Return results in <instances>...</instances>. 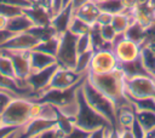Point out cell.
Listing matches in <instances>:
<instances>
[{
  "mask_svg": "<svg viewBox=\"0 0 155 138\" xmlns=\"http://www.w3.org/2000/svg\"><path fill=\"white\" fill-rule=\"evenodd\" d=\"M125 36L139 45H143L147 40H148V33H147V28L143 27L140 23H138L137 21L133 19V22L130 24V27L126 29V31L124 33Z\"/></svg>",
  "mask_w": 155,
  "mask_h": 138,
  "instance_id": "cell-20",
  "label": "cell"
},
{
  "mask_svg": "<svg viewBox=\"0 0 155 138\" xmlns=\"http://www.w3.org/2000/svg\"><path fill=\"white\" fill-rule=\"evenodd\" d=\"M56 122L57 121L54 120H47V119H41V117L30 119L27 123L22 126V137L38 138L44 131L56 125Z\"/></svg>",
  "mask_w": 155,
  "mask_h": 138,
  "instance_id": "cell-13",
  "label": "cell"
},
{
  "mask_svg": "<svg viewBox=\"0 0 155 138\" xmlns=\"http://www.w3.org/2000/svg\"><path fill=\"white\" fill-rule=\"evenodd\" d=\"M86 75L79 74L78 71L74 70V68H68V67H63V65H59L58 64V67L54 70V73H53V75L51 77L47 87L41 93H39L38 96H35L31 99L38 98L40 94H42V93H45L47 91H52V90L64 91V90H69L71 87H75L79 84L82 82V80L85 79Z\"/></svg>",
  "mask_w": 155,
  "mask_h": 138,
  "instance_id": "cell-6",
  "label": "cell"
},
{
  "mask_svg": "<svg viewBox=\"0 0 155 138\" xmlns=\"http://www.w3.org/2000/svg\"><path fill=\"white\" fill-rule=\"evenodd\" d=\"M1 125H2V123H1V119H0V126H1Z\"/></svg>",
  "mask_w": 155,
  "mask_h": 138,
  "instance_id": "cell-39",
  "label": "cell"
},
{
  "mask_svg": "<svg viewBox=\"0 0 155 138\" xmlns=\"http://www.w3.org/2000/svg\"><path fill=\"white\" fill-rule=\"evenodd\" d=\"M13 33H11V31H8L7 29H5V30H0V46L12 35Z\"/></svg>",
  "mask_w": 155,
  "mask_h": 138,
  "instance_id": "cell-35",
  "label": "cell"
},
{
  "mask_svg": "<svg viewBox=\"0 0 155 138\" xmlns=\"http://www.w3.org/2000/svg\"><path fill=\"white\" fill-rule=\"evenodd\" d=\"M76 98H78L79 108H78V113H76V115L74 117V125L78 128L82 130L84 132H86L90 136L91 132H93L94 130H97L99 127H104V126L113 127L110 125V122L103 115H101L98 111H96L86 102V99L84 97V93H82V91H81L80 87H79V90L76 92Z\"/></svg>",
  "mask_w": 155,
  "mask_h": 138,
  "instance_id": "cell-3",
  "label": "cell"
},
{
  "mask_svg": "<svg viewBox=\"0 0 155 138\" xmlns=\"http://www.w3.org/2000/svg\"><path fill=\"white\" fill-rule=\"evenodd\" d=\"M23 12L29 17L34 27H48L51 24V10L40 2H34L29 7L23 8Z\"/></svg>",
  "mask_w": 155,
  "mask_h": 138,
  "instance_id": "cell-12",
  "label": "cell"
},
{
  "mask_svg": "<svg viewBox=\"0 0 155 138\" xmlns=\"http://www.w3.org/2000/svg\"><path fill=\"white\" fill-rule=\"evenodd\" d=\"M87 51H93V45H92V39H91L90 31L81 34L76 38V52L82 53V52H87Z\"/></svg>",
  "mask_w": 155,
  "mask_h": 138,
  "instance_id": "cell-27",
  "label": "cell"
},
{
  "mask_svg": "<svg viewBox=\"0 0 155 138\" xmlns=\"http://www.w3.org/2000/svg\"><path fill=\"white\" fill-rule=\"evenodd\" d=\"M84 97L86 99V102L96 110L98 111L101 115H103L109 122L110 125L116 130V123H117V109L115 103L108 98L107 96H104L101 91H98L85 76V79L81 82L80 86Z\"/></svg>",
  "mask_w": 155,
  "mask_h": 138,
  "instance_id": "cell-2",
  "label": "cell"
},
{
  "mask_svg": "<svg viewBox=\"0 0 155 138\" xmlns=\"http://www.w3.org/2000/svg\"><path fill=\"white\" fill-rule=\"evenodd\" d=\"M7 22H8V18L4 15H0V30H5L7 28Z\"/></svg>",
  "mask_w": 155,
  "mask_h": 138,
  "instance_id": "cell-36",
  "label": "cell"
},
{
  "mask_svg": "<svg viewBox=\"0 0 155 138\" xmlns=\"http://www.w3.org/2000/svg\"><path fill=\"white\" fill-rule=\"evenodd\" d=\"M39 39L30 31H23L12 34L1 46L0 50H8V51H30L38 44Z\"/></svg>",
  "mask_w": 155,
  "mask_h": 138,
  "instance_id": "cell-9",
  "label": "cell"
},
{
  "mask_svg": "<svg viewBox=\"0 0 155 138\" xmlns=\"http://www.w3.org/2000/svg\"><path fill=\"white\" fill-rule=\"evenodd\" d=\"M31 98L25 96H16L6 107V109L0 114L1 123L11 127L27 123L31 119Z\"/></svg>",
  "mask_w": 155,
  "mask_h": 138,
  "instance_id": "cell-4",
  "label": "cell"
},
{
  "mask_svg": "<svg viewBox=\"0 0 155 138\" xmlns=\"http://www.w3.org/2000/svg\"><path fill=\"white\" fill-rule=\"evenodd\" d=\"M87 1H90V0H70V7H71V10H73V12H75L79 7H81L84 4H86Z\"/></svg>",
  "mask_w": 155,
  "mask_h": 138,
  "instance_id": "cell-34",
  "label": "cell"
},
{
  "mask_svg": "<svg viewBox=\"0 0 155 138\" xmlns=\"http://www.w3.org/2000/svg\"><path fill=\"white\" fill-rule=\"evenodd\" d=\"M139 59L144 69L151 75L155 70V39H148L143 45H140Z\"/></svg>",
  "mask_w": 155,
  "mask_h": 138,
  "instance_id": "cell-16",
  "label": "cell"
},
{
  "mask_svg": "<svg viewBox=\"0 0 155 138\" xmlns=\"http://www.w3.org/2000/svg\"><path fill=\"white\" fill-rule=\"evenodd\" d=\"M17 94L5 91V90H0V114L6 109V107L10 104V102L16 97Z\"/></svg>",
  "mask_w": 155,
  "mask_h": 138,
  "instance_id": "cell-30",
  "label": "cell"
},
{
  "mask_svg": "<svg viewBox=\"0 0 155 138\" xmlns=\"http://www.w3.org/2000/svg\"><path fill=\"white\" fill-rule=\"evenodd\" d=\"M98 29H99V34H101L102 39H103L108 45H110V42L113 41V39H114L115 35H116V31L114 30V28L111 27V24L98 25Z\"/></svg>",
  "mask_w": 155,
  "mask_h": 138,
  "instance_id": "cell-28",
  "label": "cell"
},
{
  "mask_svg": "<svg viewBox=\"0 0 155 138\" xmlns=\"http://www.w3.org/2000/svg\"><path fill=\"white\" fill-rule=\"evenodd\" d=\"M7 53L13 63V68L16 71V77L21 82H25L27 77L31 73L30 68V59H29V51H8V50H0Z\"/></svg>",
  "mask_w": 155,
  "mask_h": 138,
  "instance_id": "cell-11",
  "label": "cell"
},
{
  "mask_svg": "<svg viewBox=\"0 0 155 138\" xmlns=\"http://www.w3.org/2000/svg\"><path fill=\"white\" fill-rule=\"evenodd\" d=\"M68 30L71 31L73 34H75L76 36H79L81 34L88 33L91 30V25L88 23H86L85 21H82L81 18L76 17L75 15H73V17L70 19V23L68 25Z\"/></svg>",
  "mask_w": 155,
  "mask_h": 138,
  "instance_id": "cell-25",
  "label": "cell"
},
{
  "mask_svg": "<svg viewBox=\"0 0 155 138\" xmlns=\"http://www.w3.org/2000/svg\"><path fill=\"white\" fill-rule=\"evenodd\" d=\"M73 15H74V12H73L70 5L67 6V7H63L58 13L52 16L50 25L54 29V31L57 34H62L65 30H68V25L70 23V19H71Z\"/></svg>",
  "mask_w": 155,
  "mask_h": 138,
  "instance_id": "cell-17",
  "label": "cell"
},
{
  "mask_svg": "<svg viewBox=\"0 0 155 138\" xmlns=\"http://www.w3.org/2000/svg\"><path fill=\"white\" fill-rule=\"evenodd\" d=\"M151 76H153V77H154V79H155V70H154V71H153V74H151Z\"/></svg>",
  "mask_w": 155,
  "mask_h": 138,
  "instance_id": "cell-38",
  "label": "cell"
},
{
  "mask_svg": "<svg viewBox=\"0 0 155 138\" xmlns=\"http://www.w3.org/2000/svg\"><path fill=\"white\" fill-rule=\"evenodd\" d=\"M119 65V62L110 47L101 48L97 51H93L88 73L91 74H103L111 71Z\"/></svg>",
  "mask_w": 155,
  "mask_h": 138,
  "instance_id": "cell-8",
  "label": "cell"
},
{
  "mask_svg": "<svg viewBox=\"0 0 155 138\" xmlns=\"http://www.w3.org/2000/svg\"><path fill=\"white\" fill-rule=\"evenodd\" d=\"M92 54H93V51H87V52L78 53L76 61H75V64H74V70L78 71L79 74L86 75L88 73V68H90Z\"/></svg>",
  "mask_w": 155,
  "mask_h": 138,
  "instance_id": "cell-23",
  "label": "cell"
},
{
  "mask_svg": "<svg viewBox=\"0 0 155 138\" xmlns=\"http://www.w3.org/2000/svg\"><path fill=\"white\" fill-rule=\"evenodd\" d=\"M76 35L69 30H65L59 35V45L56 53L57 63L63 67L74 68L76 61Z\"/></svg>",
  "mask_w": 155,
  "mask_h": 138,
  "instance_id": "cell-7",
  "label": "cell"
},
{
  "mask_svg": "<svg viewBox=\"0 0 155 138\" xmlns=\"http://www.w3.org/2000/svg\"><path fill=\"white\" fill-rule=\"evenodd\" d=\"M29 59H30V68L33 71H39L42 69H46L51 65L57 64L56 56H52L50 53L42 52L40 50L33 48L29 51Z\"/></svg>",
  "mask_w": 155,
  "mask_h": 138,
  "instance_id": "cell-14",
  "label": "cell"
},
{
  "mask_svg": "<svg viewBox=\"0 0 155 138\" xmlns=\"http://www.w3.org/2000/svg\"><path fill=\"white\" fill-rule=\"evenodd\" d=\"M147 4H148V5H149L154 11H155V0H148V1H147Z\"/></svg>",
  "mask_w": 155,
  "mask_h": 138,
  "instance_id": "cell-37",
  "label": "cell"
},
{
  "mask_svg": "<svg viewBox=\"0 0 155 138\" xmlns=\"http://www.w3.org/2000/svg\"><path fill=\"white\" fill-rule=\"evenodd\" d=\"M132 17L134 21L140 23L147 29L155 22V13L154 10L147 2H137L131 10Z\"/></svg>",
  "mask_w": 155,
  "mask_h": 138,
  "instance_id": "cell-15",
  "label": "cell"
},
{
  "mask_svg": "<svg viewBox=\"0 0 155 138\" xmlns=\"http://www.w3.org/2000/svg\"><path fill=\"white\" fill-rule=\"evenodd\" d=\"M31 28H34V24L33 22L29 19V17L22 12L15 17H11L8 18V22H7V30L13 33V34H17V33H23V31H28L30 30Z\"/></svg>",
  "mask_w": 155,
  "mask_h": 138,
  "instance_id": "cell-19",
  "label": "cell"
},
{
  "mask_svg": "<svg viewBox=\"0 0 155 138\" xmlns=\"http://www.w3.org/2000/svg\"><path fill=\"white\" fill-rule=\"evenodd\" d=\"M33 1H34V2H35V1H36V0H33Z\"/></svg>",
  "mask_w": 155,
  "mask_h": 138,
  "instance_id": "cell-40",
  "label": "cell"
},
{
  "mask_svg": "<svg viewBox=\"0 0 155 138\" xmlns=\"http://www.w3.org/2000/svg\"><path fill=\"white\" fill-rule=\"evenodd\" d=\"M126 96L131 100L155 98V79L150 74H137L125 79Z\"/></svg>",
  "mask_w": 155,
  "mask_h": 138,
  "instance_id": "cell-5",
  "label": "cell"
},
{
  "mask_svg": "<svg viewBox=\"0 0 155 138\" xmlns=\"http://www.w3.org/2000/svg\"><path fill=\"white\" fill-rule=\"evenodd\" d=\"M99 10L110 12V13H117L121 11H125V5L122 2V0H105L101 4H97Z\"/></svg>",
  "mask_w": 155,
  "mask_h": 138,
  "instance_id": "cell-26",
  "label": "cell"
},
{
  "mask_svg": "<svg viewBox=\"0 0 155 138\" xmlns=\"http://www.w3.org/2000/svg\"><path fill=\"white\" fill-rule=\"evenodd\" d=\"M111 18H113V13L101 10V11H99V15H98V17H97V22H96V23H97L98 25L110 24V23H111Z\"/></svg>",
  "mask_w": 155,
  "mask_h": 138,
  "instance_id": "cell-32",
  "label": "cell"
},
{
  "mask_svg": "<svg viewBox=\"0 0 155 138\" xmlns=\"http://www.w3.org/2000/svg\"><path fill=\"white\" fill-rule=\"evenodd\" d=\"M0 73L7 77L17 80L13 63H12L10 56L7 53H5L4 51H0Z\"/></svg>",
  "mask_w": 155,
  "mask_h": 138,
  "instance_id": "cell-24",
  "label": "cell"
},
{
  "mask_svg": "<svg viewBox=\"0 0 155 138\" xmlns=\"http://www.w3.org/2000/svg\"><path fill=\"white\" fill-rule=\"evenodd\" d=\"M63 8V0H51V12L52 16L58 13Z\"/></svg>",
  "mask_w": 155,
  "mask_h": 138,
  "instance_id": "cell-33",
  "label": "cell"
},
{
  "mask_svg": "<svg viewBox=\"0 0 155 138\" xmlns=\"http://www.w3.org/2000/svg\"><path fill=\"white\" fill-rule=\"evenodd\" d=\"M111 50L119 63H128L139 57L140 45L127 39L126 36L111 46Z\"/></svg>",
  "mask_w": 155,
  "mask_h": 138,
  "instance_id": "cell-10",
  "label": "cell"
},
{
  "mask_svg": "<svg viewBox=\"0 0 155 138\" xmlns=\"http://www.w3.org/2000/svg\"><path fill=\"white\" fill-rule=\"evenodd\" d=\"M99 7H98V5L94 2V1H92V0H90V1H87L86 4H84L81 7H79L75 12H74V15L76 16V17H79V18H81L82 21H85L86 23H88L91 27L93 25V24H96V22H97V17H98V15H99Z\"/></svg>",
  "mask_w": 155,
  "mask_h": 138,
  "instance_id": "cell-18",
  "label": "cell"
},
{
  "mask_svg": "<svg viewBox=\"0 0 155 138\" xmlns=\"http://www.w3.org/2000/svg\"><path fill=\"white\" fill-rule=\"evenodd\" d=\"M132 22H133V17H132L131 11L125 10V11L114 13L110 24L116 33H125Z\"/></svg>",
  "mask_w": 155,
  "mask_h": 138,
  "instance_id": "cell-21",
  "label": "cell"
},
{
  "mask_svg": "<svg viewBox=\"0 0 155 138\" xmlns=\"http://www.w3.org/2000/svg\"><path fill=\"white\" fill-rule=\"evenodd\" d=\"M0 4L13 5V6H18V7L25 8V7H29L30 5H33L34 1L33 0H0Z\"/></svg>",
  "mask_w": 155,
  "mask_h": 138,
  "instance_id": "cell-31",
  "label": "cell"
},
{
  "mask_svg": "<svg viewBox=\"0 0 155 138\" xmlns=\"http://www.w3.org/2000/svg\"><path fill=\"white\" fill-rule=\"evenodd\" d=\"M22 12H23V8L22 7L13 6V5H4V4H0V15L6 16L7 18L15 17V16L22 13Z\"/></svg>",
  "mask_w": 155,
  "mask_h": 138,
  "instance_id": "cell-29",
  "label": "cell"
},
{
  "mask_svg": "<svg viewBox=\"0 0 155 138\" xmlns=\"http://www.w3.org/2000/svg\"><path fill=\"white\" fill-rule=\"evenodd\" d=\"M86 79L104 96L110 98L115 105L116 109L127 103L130 99L126 96V88H125V73L124 70L117 65L115 69L108 73L103 74H91L87 73Z\"/></svg>",
  "mask_w": 155,
  "mask_h": 138,
  "instance_id": "cell-1",
  "label": "cell"
},
{
  "mask_svg": "<svg viewBox=\"0 0 155 138\" xmlns=\"http://www.w3.org/2000/svg\"><path fill=\"white\" fill-rule=\"evenodd\" d=\"M59 35L61 34H54L48 39L39 41V44L34 48L40 50V51L46 52V53H50L52 56H56L57 50H58V45H59Z\"/></svg>",
  "mask_w": 155,
  "mask_h": 138,
  "instance_id": "cell-22",
  "label": "cell"
}]
</instances>
